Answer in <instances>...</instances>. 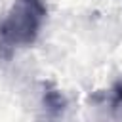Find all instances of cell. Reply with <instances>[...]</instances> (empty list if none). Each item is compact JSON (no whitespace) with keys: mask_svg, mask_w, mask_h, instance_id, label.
<instances>
[{"mask_svg":"<svg viewBox=\"0 0 122 122\" xmlns=\"http://www.w3.org/2000/svg\"><path fill=\"white\" fill-rule=\"evenodd\" d=\"M65 105H67V103H65V97L61 95V92L51 90V88H48V90L44 92V109H48L50 116L61 114L63 109H65Z\"/></svg>","mask_w":122,"mask_h":122,"instance_id":"7a4b0ae2","label":"cell"},{"mask_svg":"<svg viewBox=\"0 0 122 122\" xmlns=\"http://www.w3.org/2000/svg\"><path fill=\"white\" fill-rule=\"evenodd\" d=\"M44 0H13L6 19L0 25V38L8 48L30 46L46 21Z\"/></svg>","mask_w":122,"mask_h":122,"instance_id":"6da1fadb","label":"cell"},{"mask_svg":"<svg viewBox=\"0 0 122 122\" xmlns=\"http://www.w3.org/2000/svg\"><path fill=\"white\" fill-rule=\"evenodd\" d=\"M112 105L122 109V82H118L112 90Z\"/></svg>","mask_w":122,"mask_h":122,"instance_id":"3957f363","label":"cell"}]
</instances>
